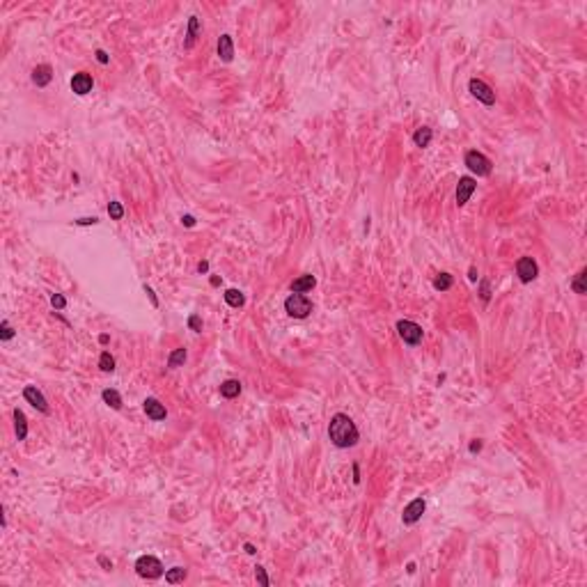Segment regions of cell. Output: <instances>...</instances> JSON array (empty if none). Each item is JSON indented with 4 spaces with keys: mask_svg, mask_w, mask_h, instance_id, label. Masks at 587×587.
<instances>
[{
    "mask_svg": "<svg viewBox=\"0 0 587 587\" xmlns=\"http://www.w3.org/2000/svg\"><path fill=\"white\" fill-rule=\"evenodd\" d=\"M482 450V440H473L470 443V452H480Z\"/></svg>",
    "mask_w": 587,
    "mask_h": 587,
    "instance_id": "74e56055",
    "label": "cell"
},
{
    "mask_svg": "<svg viewBox=\"0 0 587 587\" xmlns=\"http://www.w3.org/2000/svg\"><path fill=\"white\" fill-rule=\"evenodd\" d=\"M480 296H482V300H484V303L491 298V287H489V280H482L480 282Z\"/></svg>",
    "mask_w": 587,
    "mask_h": 587,
    "instance_id": "4dcf8cb0",
    "label": "cell"
},
{
    "mask_svg": "<svg viewBox=\"0 0 587 587\" xmlns=\"http://www.w3.org/2000/svg\"><path fill=\"white\" fill-rule=\"evenodd\" d=\"M243 548H246V553H248V555H255V553H257V551H255V546H253V544H246V546H243Z\"/></svg>",
    "mask_w": 587,
    "mask_h": 587,
    "instance_id": "60d3db41",
    "label": "cell"
},
{
    "mask_svg": "<svg viewBox=\"0 0 587 587\" xmlns=\"http://www.w3.org/2000/svg\"><path fill=\"white\" fill-rule=\"evenodd\" d=\"M135 574L140 578H147V581H156V578L163 576V564L154 555H140L135 560Z\"/></svg>",
    "mask_w": 587,
    "mask_h": 587,
    "instance_id": "3957f363",
    "label": "cell"
},
{
    "mask_svg": "<svg viewBox=\"0 0 587 587\" xmlns=\"http://www.w3.org/2000/svg\"><path fill=\"white\" fill-rule=\"evenodd\" d=\"M452 282H454V278L450 273H438L434 280V287L438 289V292H447V289L452 287Z\"/></svg>",
    "mask_w": 587,
    "mask_h": 587,
    "instance_id": "cb8c5ba5",
    "label": "cell"
},
{
    "mask_svg": "<svg viewBox=\"0 0 587 587\" xmlns=\"http://www.w3.org/2000/svg\"><path fill=\"white\" fill-rule=\"evenodd\" d=\"M220 394L225 397V399H234V397H239L241 394V383L236 379H227L223 386H220Z\"/></svg>",
    "mask_w": 587,
    "mask_h": 587,
    "instance_id": "ac0fdd59",
    "label": "cell"
},
{
    "mask_svg": "<svg viewBox=\"0 0 587 587\" xmlns=\"http://www.w3.org/2000/svg\"><path fill=\"white\" fill-rule=\"evenodd\" d=\"M51 305H53L55 310H65V305H67V298H65L62 294H53V296H51Z\"/></svg>",
    "mask_w": 587,
    "mask_h": 587,
    "instance_id": "f546056e",
    "label": "cell"
},
{
    "mask_svg": "<svg viewBox=\"0 0 587 587\" xmlns=\"http://www.w3.org/2000/svg\"><path fill=\"white\" fill-rule=\"evenodd\" d=\"M92 85H94V80H92V76L87 71H78V73H73V78H71V90L78 97H85V94H90L92 92Z\"/></svg>",
    "mask_w": 587,
    "mask_h": 587,
    "instance_id": "30bf717a",
    "label": "cell"
},
{
    "mask_svg": "<svg viewBox=\"0 0 587 587\" xmlns=\"http://www.w3.org/2000/svg\"><path fill=\"white\" fill-rule=\"evenodd\" d=\"M23 397H26V401L28 404H33L37 411H41V413H48V401H46V397L37 390L34 386H26L23 388Z\"/></svg>",
    "mask_w": 587,
    "mask_h": 587,
    "instance_id": "7c38bea8",
    "label": "cell"
},
{
    "mask_svg": "<svg viewBox=\"0 0 587 587\" xmlns=\"http://www.w3.org/2000/svg\"><path fill=\"white\" fill-rule=\"evenodd\" d=\"M142 408H145L147 418H149V420H154V422H161V420H165V418H167L165 406H163L159 399H154V397H147V399L142 401Z\"/></svg>",
    "mask_w": 587,
    "mask_h": 587,
    "instance_id": "8fae6325",
    "label": "cell"
},
{
    "mask_svg": "<svg viewBox=\"0 0 587 587\" xmlns=\"http://www.w3.org/2000/svg\"><path fill=\"white\" fill-rule=\"evenodd\" d=\"M516 275H519V280L523 282V285L537 280V275H539L537 261H534L532 257H521V260L516 261Z\"/></svg>",
    "mask_w": 587,
    "mask_h": 587,
    "instance_id": "52a82bcc",
    "label": "cell"
},
{
    "mask_svg": "<svg viewBox=\"0 0 587 587\" xmlns=\"http://www.w3.org/2000/svg\"><path fill=\"white\" fill-rule=\"evenodd\" d=\"M216 51H218V58L223 62H232V58H234V41H232V37H229V34H220Z\"/></svg>",
    "mask_w": 587,
    "mask_h": 587,
    "instance_id": "4fadbf2b",
    "label": "cell"
},
{
    "mask_svg": "<svg viewBox=\"0 0 587 587\" xmlns=\"http://www.w3.org/2000/svg\"><path fill=\"white\" fill-rule=\"evenodd\" d=\"M188 326H191V330L200 333V330H202V321H200V317H197V314H193V317L188 319Z\"/></svg>",
    "mask_w": 587,
    "mask_h": 587,
    "instance_id": "1f68e13d",
    "label": "cell"
},
{
    "mask_svg": "<svg viewBox=\"0 0 587 587\" xmlns=\"http://www.w3.org/2000/svg\"><path fill=\"white\" fill-rule=\"evenodd\" d=\"M101 397H103V401H106L110 408H115V411H120L122 408V397L117 390H113V388H106L103 392H101Z\"/></svg>",
    "mask_w": 587,
    "mask_h": 587,
    "instance_id": "ffe728a7",
    "label": "cell"
},
{
    "mask_svg": "<svg viewBox=\"0 0 587 587\" xmlns=\"http://www.w3.org/2000/svg\"><path fill=\"white\" fill-rule=\"evenodd\" d=\"M12 337H14V328L9 326V321L5 319L2 324H0V340H2V342H9Z\"/></svg>",
    "mask_w": 587,
    "mask_h": 587,
    "instance_id": "83f0119b",
    "label": "cell"
},
{
    "mask_svg": "<svg viewBox=\"0 0 587 587\" xmlns=\"http://www.w3.org/2000/svg\"><path fill=\"white\" fill-rule=\"evenodd\" d=\"M97 223H99V218H94V216L92 218H78L76 220V225H97Z\"/></svg>",
    "mask_w": 587,
    "mask_h": 587,
    "instance_id": "d6a6232c",
    "label": "cell"
},
{
    "mask_svg": "<svg viewBox=\"0 0 587 587\" xmlns=\"http://www.w3.org/2000/svg\"><path fill=\"white\" fill-rule=\"evenodd\" d=\"M14 427H16V438L26 440L28 436V418L21 408H14Z\"/></svg>",
    "mask_w": 587,
    "mask_h": 587,
    "instance_id": "2e32d148",
    "label": "cell"
},
{
    "mask_svg": "<svg viewBox=\"0 0 587 587\" xmlns=\"http://www.w3.org/2000/svg\"><path fill=\"white\" fill-rule=\"evenodd\" d=\"M225 303L229 307H243L246 296H243V292H239V289H227L225 292Z\"/></svg>",
    "mask_w": 587,
    "mask_h": 587,
    "instance_id": "44dd1931",
    "label": "cell"
},
{
    "mask_svg": "<svg viewBox=\"0 0 587 587\" xmlns=\"http://www.w3.org/2000/svg\"><path fill=\"white\" fill-rule=\"evenodd\" d=\"M475 188H477V184H475L473 177H461L459 184H457V193H454L457 207H463V204L470 200V195L475 193Z\"/></svg>",
    "mask_w": 587,
    "mask_h": 587,
    "instance_id": "9c48e42d",
    "label": "cell"
},
{
    "mask_svg": "<svg viewBox=\"0 0 587 587\" xmlns=\"http://www.w3.org/2000/svg\"><path fill=\"white\" fill-rule=\"evenodd\" d=\"M424 509H427V502L422 500V498H415V500H411L406 507H404V514H401L404 525H413V523H418V521L422 519Z\"/></svg>",
    "mask_w": 587,
    "mask_h": 587,
    "instance_id": "ba28073f",
    "label": "cell"
},
{
    "mask_svg": "<svg viewBox=\"0 0 587 587\" xmlns=\"http://www.w3.org/2000/svg\"><path fill=\"white\" fill-rule=\"evenodd\" d=\"M328 438L335 447L340 450H347V447H354L360 438L358 434V427L354 424V420L344 413H335L330 418V424H328Z\"/></svg>",
    "mask_w": 587,
    "mask_h": 587,
    "instance_id": "6da1fadb",
    "label": "cell"
},
{
    "mask_svg": "<svg viewBox=\"0 0 587 587\" xmlns=\"http://www.w3.org/2000/svg\"><path fill=\"white\" fill-rule=\"evenodd\" d=\"M165 581L170 585H177V583H184L186 581V569L184 567H172L170 571H165Z\"/></svg>",
    "mask_w": 587,
    "mask_h": 587,
    "instance_id": "7402d4cb",
    "label": "cell"
},
{
    "mask_svg": "<svg viewBox=\"0 0 587 587\" xmlns=\"http://www.w3.org/2000/svg\"><path fill=\"white\" fill-rule=\"evenodd\" d=\"M285 312L294 319H305L312 312V300L303 294H289L287 300H285Z\"/></svg>",
    "mask_w": 587,
    "mask_h": 587,
    "instance_id": "7a4b0ae2",
    "label": "cell"
},
{
    "mask_svg": "<svg viewBox=\"0 0 587 587\" xmlns=\"http://www.w3.org/2000/svg\"><path fill=\"white\" fill-rule=\"evenodd\" d=\"M466 165L468 170L473 174H477V177H489L491 174V159H487L482 152H477V149H470V152L466 154Z\"/></svg>",
    "mask_w": 587,
    "mask_h": 587,
    "instance_id": "277c9868",
    "label": "cell"
},
{
    "mask_svg": "<svg viewBox=\"0 0 587 587\" xmlns=\"http://www.w3.org/2000/svg\"><path fill=\"white\" fill-rule=\"evenodd\" d=\"M397 333H399V337L408 347H418L422 342V326H418L415 321H408V319L397 321Z\"/></svg>",
    "mask_w": 587,
    "mask_h": 587,
    "instance_id": "5b68a950",
    "label": "cell"
},
{
    "mask_svg": "<svg viewBox=\"0 0 587 587\" xmlns=\"http://www.w3.org/2000/svg\"><path fill=\"white\" fill-rule=\"evenodd\" d=\"M97 60H99L101 65H108V55H106V51H101V48H99V51H97Z\"/></svg>",
    "mask_w": 587,
    "mask_h": 587,
    "instance_id": "e575fe53",
    "label": "cell"
},
{
    "mask_svg": "<svg viewBox=\"0 0 587 587\" xmlns=\"http://www.w3.org/2000/svg\"><path fill=\"white\" fill-rule=\"evenodd\" d=\"M354 482H356V484L360 482V470H358V463H354Z\"/></svg>",
    "mask_w": 587,
    "mask_h": 587,
    "instance_id": "ab89813d",
    "label": "cell"
},
{
    "mask_svg": "<svg viewBox=\"0 0 587 587\" xmlns=\"http://www.w3.org/2000/svg\"><path fill=\"white\" fill-rule=\"evenodd\" d=\"M468 90H470V94H473L475 99H480L484 106H493V103H495V92L487 85V83H484V80L470 78V83H468Z\"/></svg>",
    "mask_w": 587,
    "mask_h": 587,
    "instance_id": "8992f818",
    "label": "cell"
},
{
    "mask_svg": "<svg viewBox=\"0 0 587 587\" xmlns=\"http://www.w3.org/2000/svg\"><path fill=\"white\" fill-rule=\"evenodd\" d=\"M197 34H200V19L197 16H191L188 19V30H186V41H184V46L191 48L195 44V39H197Z\"/></svg>",
    "mask_w": 587,
    "mask_h": 587,
    "instance_id": "e0dca14e",
    "label": "cell"
},
{
    "mask_svg": "<svg viewBox=\"0 0 587 587\" xmlns=\"http://www.w3.org/2000/svg\"><path fill=\"white\" fill-rule=\"evenodd\" d=\"M108 216L113 220H122V216H124V207H122L120 202H110L108 204Z\"/></svg>",
    "mask_w": 587,
    "mask_h": 587,
    "instance_id": "4316f807",
    "label": "cell"
},
{
    "mask_svg": "<svg viewBox=\"0 0 587 587\" xmlns=\"http://www.w3.org/2000/svg\"><path fill=\"white\" fill-rule=\"evenodd\" d=\"M585 280H587V271H585V268H581V271H578V275L574 278V282H571V289H574L576 294H581V296H583V294H587Z\"/></svg>",
    "mask_w": 587,
    "mask_h": 587,
    "instance_id": "603a6c76",
    "label": "cell"
},
{
    "mask_svg": "<svg viewBox=\"0 0 587 587\" xmlns=\"http://www.w3.org/2000/svg\"><path fill=\"white\" fill-rule=\"evenodd\" d=\"M314 285H317V278L314 275H300V278H296V280L292 282V294H305L310 292V289H314Z\"/></svg>",
    "mask_w": 587,
    "mask_h": 587,
    "instance_id": "9a60e30c",
    "label": "cell"
},
{
    "mask_svg": "<svg viewBox=\"0 0 587 587\" xmlns=\"http://www.w3.org/2000/svg\"><path fill=\"white\" fill-rule=\"evenodd\" d=\"M51 80H53V69L48 67V65H37V67L33 69V83L37 87H46Z\"/></svg>",
    "mask_w": 587,
    "mask_h": 587,
    "instance_id": "5bb4252c",
    "label": "cell"
},
{
    "mask_svg": "<svg viewBox=\"0 0 587 587\" xmlns=\"http://www.w3.org/2000/svg\"><path fill=\"white\" fill-rule=\"evenodd\" d=\"M145 292H147V296L152 298V305H154V307H159V298H156V294L152 292V287H147V285H145Z\"/></svg>",
    "mask_w": 587,
    "mask_h": 587,
    "instance_id": "836d02e7",
    "label": "cell"
},
{
    "mask_svg": "<svg viewBox=\"0 0 587 587\" xmlns=\"http://www.w3.org/2000/svg\"><path fill=\"white\" fill-rule=\"evenodd\" d=\"M99 367H101V372H113L115 369V358L110 356V351H103V354L99 356Z\"/></svg>",
    "mask_w": 587,
    "mask_h": 587,
    "instance_id": "484cf974",
    "label": "cell"
},
{
    "mask_svg": "<svg viewBox=\"0 0 587 587\" xmlns=\"http://www.w3.org/2000/svg\"><path fill=\"white\" fill-rule=\"evenodd\" d=\"M468 278H470V280H477V271H475V268H470V271H468Z\"/></svg>",
    "mask_w": 587,
    "mask_h": 587,
    "instance_id": "b9f144b4",
    "label": "cell"
},
{
    "mask_svg": "<svg viewBox=\"0 0 587 587\" xmlns=\"http://www.w3.org/2000/svg\"><path fill=\"white\" fill-rule=\"evenodd\" d=\"M211 285H214V287H218V285H220V278H218V275H214V278H211Z\"/></svg>",
    "mask_w": 587,
    "mask_h": 587,
    "instance_id": "7bdbcfd3",
    "label": "cell"
},
{
    "mask_svg": "<svg viewBox=\"0 0 587 587\" xmlns=\"http://www.w3.org/2000/svg\"><path fill=\"white\" fill-rule=\"evenodd\" d=\"M99 564H101V567H103V569H113V562L108 560V557H103V555H101V557H99Z\"/></svg>",
    "mask_w": 587,
    "mask_h": 587,
    "instance_id": "8d00e7d4",
    "label": "cell"
},
{
    "mask_svg": "<svg viewBox=\"0 0 587 587\" xmlns=\"http://www.w3.org/2000/svg\"><path fill=\"white\" fill-rule=\"evenodd\" d=\"M99 342L101 344H108V335H99Z\"/></svg>",
    "mask_w": 587,
    "mask_h": 587,
    "instance_id": "ee69618b",
    "label": "cell"
},
{
    "mask_svg": "<svg viewBox=\"0 0 587 587\" xmlns=\"http://www.w3.org/2000/svg\"><path fill=\"white\" fill-rule=\"evenodd\" d=\"M184 360H186V349H177V351H172L170 358H167V367H170V369H177Z\"/></svg>",
    "mask_w": 587,
    "mask_h": 587,
    "instance_id": "d4e9b609",
    "label": "cell"
},
{
    "mask_svg": "<svg viewBox=\"0 0 587 587\" xmlns=\"http://www.w3.org/2000/svg\"><path fill=\"white\" fill-rule=\"evenodd\" d=\"M255 578H257V583H260L261 587H268V576H266V569L264 567H255Z\"/></svg>",
    "mask_w": 587,
    "mask_h": 587,
    "instance_id": "f1b7e54d",
    "label": "cell"
},
{
    "mask_svg": "<svg viewBox=\"0 0 587 587\" xmlns=\"http://www.w3.org/2000/svg\"><path fill=\"white\" fill-rule=\"evenodd\" d=\"M181 223H184L186 227H193L195 225V218H193V216H181Z\"/></svg>",
    "mask_w": 587,
    "mask_h": 587,
    "instance_id": "d590c367",
    "label": "cell"
},
{
    "mask_svg": "<svg viewBox=\"0 0 587 587\" xmlns=\"http://www.w3.org/2000/svg\"><path fill=\"white\" fill-rule=\"evenodd\" d=\"M197 271H200V273H207V271H209V261H200V264H197Z\"/></svg>",
    "mask_w": 587,
    "mask_h": 587,
    "instance_id": "f35d334b",
    "label": "cell"
},
{
    "mask_svg": "<svg viewBox=\"0 0 587 587\" xmlns=\"http://www.w3.org/2000/svg\"><path fill=\"white\" fill-rule=\"evenodd\" d=\"M431 138H434V131L429 127H420L418 131L413 133V142H415V147H429V142H431Z\"/></svg>",
    "mask_w": 587,
    "mask_h": 587,
    "instance_id": "d6986e66",
    "label": "cell"
}]
</instances>
